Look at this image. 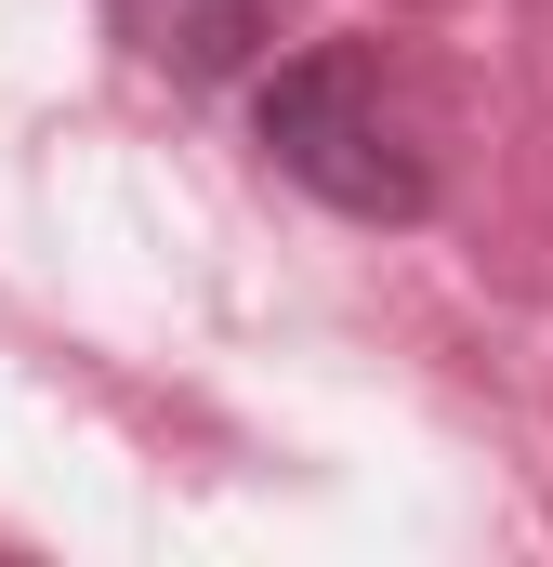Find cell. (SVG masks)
Segmentation results:
<instances>
[{
  "mask_svg": "<svg viewBox=\"0 0 553 567\" xmlns=\"http://www.w3.org/2000/svg\"><path fill=\"white\" fill-rule=\"evenodd\" d=\"M251 133L290 185H316L356 225H421L435 212V106H421L396 40H303L290 66H264Z\"/></svg>",
  "mask_w": 553,
  "mask_h": 567,
  "instance_id": "6da1fadb",
  "label": "cell"
},
{
  "mask_svg": "<svg viewBox=\"0 0 553 567\" xmlns=\"http://www.w3.org/2000/svg\"><path fill=\"white\" fill-rule=\"evenodd\" d=\"M119 40L171 80H238L276 40V0H119Z\"/></svg>",
  "mask_w": 553,
  "mask_h": 567,
  "instance_id": "7a4b0ae2",
  "label": "cell"
}]
</instances>
